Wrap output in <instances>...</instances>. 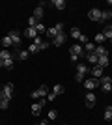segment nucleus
Wrapping results in <instances>:
<instances>
[{"mask_svg": "<svg viewBox=\"0 0 112 125\" xmlns=\"http://www.w3.org/2000/svg\"><path fill=\"white\" fill-rule=\"evenodd\" d=\"M86 51H88V52H93V51H95V45H93V43H86Z\"/></svg>", "mask_w": 112, "mask_h": 125, "instance_id": "obj_35", "label": "nucleus"}, {"mask_svg": "<svg viewBox=\"0 0 112 125\" xmlns=\"http://www.w3.org/2000/svg\"><path fill=\"white\" fill-rule=\"evenodd\" d=\"M45 95H49L47 86H41V88H37L36 92H32V97H34V99H43Z\"/></svg>", "mask_w": 112, "mask_h": 125, "instance_id": "obj_4", "label": "nucleus"}, {"mask_svg": "<svg viewBox=\"0 0 112 125\" xmlns=\"http://www.w3.org/2000/svg\"><path fill=\"white\" fill-rule=\"evenodd\" d=\"M37 125H43V123H37Z\"/></svg>", "mask_w": 112, "mask_h": 125, "instance_id": "obj_43", "label": "nucleus"}, {"mask_svg": "<svg viewBox=\"0 0 112 125\" xmlns=\"http://www.w3.org/2000/svg\"><path fill=\"white\" fill-rule=\"evenodd\" d=\"M88 19H90V21L99 22V21H101V10H97V8L90 10V11H88Z\"/></svg>", "mask_w": 112, "mask_h": 125, "instance_id": "obj_6", "label": "nucleus"}, {"mask_svg": "<svg viewBox=\"0 0 112 125\" xmlns=\"http://www.w3.org/2000/svg\"><path fill=\"white\" fill-rule=\"evenodd\" d=\"M77 73H80V75H84V77H86V73H88V67H86L84 63H79V65H77Z\"/></svg>", "mask_w": 112, "mask_h": 125, "instance_id": "obj_20", "label": "nucleus"}, {"mask_svg": "<svg viewBox=\"0 0 112 125\" xmlns=\"http://www.w3.org/2000/svg\"><path fill=\"white\" fill-rule=\"evenodd\" d=\"M80 36H82V34H80L79 28H71V37H75V39H80Z\"/></svg>", "mask_w": 112, "mask_h": 125, "instance_id": "obj_25", "label": "nucleus"}, {"mask_svg": "<svg viewBox=\"0 0 112 125\" xmlns=\"http://www.w3.org/2000/svg\"><path fill=\"white\" fill-rule=\"evenodd\" d=\"M79 41H80V43H88V37H86V36H80Z\"/></svg>", "mask_w": 112, "mask_h": 125, "instance_id": "obj_38", "label": "nucleus"}, {"mask_svg": "<svg viewBox=\"0 0 112 125\" xmlns=\"http://www.w3.org/2000/svg\"><path fill=\"white\" fill-rule=\"evenodd\" d=\"M28 56H30V52H28V49H26V51H21V52H19V60H26Z\"/></svg>", "mask_w": 112, "mask_h": 125, "instance_id": "obj_30", "label": "nucleus"}, {"mask_svg": "<svg viewBox=\"0 0 112 125\" xmlns=\"http://www.w3.org/2000/svg\"><path fill=\"white\" fill-rule=\"evenodd\" d=\"M28 52H30V54H36V52H39V47H37L36 43H32V45L28 47Z\"/></svg>", "mask_w": 112, "mask_h": 125, "instance_id": "obj_29", "label": "nucleus"}, {"mask_svg": "<svg viewBox=\"0 0 112 125\" xmlns=\"http://www.w3.org/2000/svg\"><path fill=\"white\" fill-rule=\"evenodd\" d=\"M8 36H10V39H11V43H13V47H21V34H19V32L17 30H11L10 34H8Z\"/></svg>", "mask_w": 112, "mask_h": 125, "instance_id": "obj_2", "label": "nucleus"}, {"mask_svg": "<svg viewBox=\"0 0 112 125\" xmlns=\"http://www.w3.org/2000/svg\"><path fill=\"white\" fill-rule=\"evenodd\" d=\"M105 39H107V37H105V34H103V32L95 36V43H97V45H103V41H105Z\"/></svg>", "mask_w": 112, "mask_h": 125, "instance_id": "obj_26", "label": "nucleus"}, {"mask_svg": "<svg viewBox=\"0 0 112 125\" xmlns=\"http://www.w3.org/2000/svg\"><path fill=\"white\" fill-rule=\"evenodd\" d=\"M8 106H10V99H2V101H0V108H8Z\"/></svg>", "mask_w": 112, "mask_h": 125, "instance_id": "obj_31", "label": "nucleus"}, {"mask_svg": "<svg viewBox=\"0 0 112 125\" xmlns=\"http://www.w3.org/2000/svg\"><path fill=\"white\" fill-rule=\"evenodd\" d=\"M97 65H99V67H107V65H108V56H99Z\"/></svg>", "mask_w": 112, "mask_h": 125, "instance_id": "obj_13", "label": "nucleus"}, {"mask_svg": "<svg viewBox=\"0 0 112 125\" xmlns=\"http://www.w3.org/2000/svg\"><path fill=\"white\" fill-rule=\"evenodd\" d=\"M62 32H64V24H62V22H58L56 26H52V28H49V30H47V34H49L51 37H56L58 34H62Z\"/></svg>", "mask_w": 112, "mask_h": 125, "instance_id": "obj_3", "label": "nucleus"}, {"mask_svg": "<svg viewBox=\"0 0 112 125\" xmlns=\"http://www.w3.org/2000/svg\"><path fill=\"white\" fill-rule=\"evenodd\" d=\"M37 22H39V21H37V19H36V17H30V19H28V28H36V26H37Z\"/></svg>", "mask_w": 112, "mask_h": 125, "instance_id": "obj_24", "label": "nucleus"}, {"mask_svg": "<svg viewBox=\"0 0 112 125\" xmlns=\"http://www.w3.org/2000/svg\"><path fill=\"white\" fill-rule=\"evenodd\" d=\"M108 110H110V112H112V104H110V106H108Z\"/></svg>", "mask_w": 112, "mask_h": 125, "instance_id": "obj_42", "label": "nucleus"}, {"mask_svg": "<svg viewBox=\"0 0 112 125\" xmlns=\"http://www.w3.org/2000/svg\"><path fill=\"white\" fill-rule=\"evenodd\" d=\"M112 17V11L110 10H105V11H101V21H108Z\"/></svg>", "mask_w": 112, "mask_h": 125, "instance_id": "obj_22", "label": "nucleus"}, {"mask_svg": "<svg viewBox=\"0 0 112 125\" xmlns=\"http://www.w3.org/2000/svg\"><path fill=\"white\" fill-rule=\"evenodd\" d=\"M26 37L36 39V37H37V30H36V28H26Z\"/></svg>", "mask_w": 112, "mask_h": 125, "instance_id": "obj_14", "label": "nucleus"}, {"mask_svg": "<svg viewBox=\"0 0 112 125\" xmlns=\"http://www.w3.org/2000/svg\"><path fill=\"white\" fill-rule=\"evenodd\" d=\"M45 103H47V99H45V97H43V99H39V104H41V108L45 106Z\"/></svg>", "mask_w": 112, "mask_h": 125, "instance_id": "obj_39", "label": "nucleus"}, {"mask_svg": "<svg viewBox=\"0 0 112 125\" xmlns=\"http://www.w3.org/2000/svg\"><path fill=\"white\" fill-rule=\"evenodd\" d=\"M34 17H36L37 21H39V19L43 17V8H41V6H37L36 10H34Z\"/></svg>", "mask_w": 112, "mask_h": 125, "instance_id": "obj_21", "label": "nucleus"}, {"mask_svg": "<svg viewBox=\"0 0 112 125\" xmlns=\"http://www.w3.org/2000/svg\"><path fill=\"white\" fill-rule=\"evenodd\" d=\"M34 43H36V45H37V47H41V43H43V41H41V37H39V36H37V37H36V39H34Z\"/></svg>", "mask_w": 112, "mask_h": 125, "instance_id": "obj_37", "label": "nucleus"}, {"mask_svg": "<svg viewBox=\"0 0 112 125\" xmlns=\"http://www.w3.org/2000/svg\"><path fill=\"white\" fill-rule=\"evenodd\" d=\"M103 118H105V120H107V121H112V112H110V110H105V116H103Z\"/></svg>", "mask_w": 112, "mask_h": 125, "instance_id": "obj_32", "label": "nucleus"}, {"mask_svg": "<svg viewBox=\"0 0 112 125\" xmlns=\"http://www.w3.org/2000/svg\"><path fill=\"white\" fill-rule=\"evenodd\" d=\"M41 123H43V125H49V123H47V121H41Z\"/></svg>", "mask_w": 112, "mask_h": 125, "instance_id": "obj_41", "label": "nucleus"}, {"mask_svg": "<svg viewBox=\"0 0 112 125\" xmlns=\"http://www.w3.org/2000/svg\"><path fill=\"white\" fill-rule=\"evenodd\" d=\"M52 6L56 8V10H64V8H65L67 4H65L64 0H52Z\"/></svg>", "mask_w": 112, "mask_h": 125, "instance_id": "obj_15", "label": "nucleus"}, {"mask_svg": "<svg viewBox=\"0 0 112 125\" xmlns=\"http://www.w3.org/2000/svg\"><path fill=\"white\" fill-rule=\"evenodd\" d=\"M84 86H86L88 92H93L99 86V78H88V80H84Z\"/></svg>", "mask_w": 112, "mask_h": 125, "instance_id": "obj_5", "label": "nucleus"}, {"mask_svg": "<svg viewBox=\"0 0 112 125\" xmlns=\"http://www.w3.org/2000/svg\"><path fill=\"white\" fill-rule=\"evenodd\" d=\"M32 114L34 116H39V114H41V104H39V103H34L32 104Z\"/></svg>", "mask_w": 112, "mask_h": 125, "instance_id": "obj_18", "label": "nucleus"}, {"mask_svg": "<svg viewBox=\"0 0 112 125\" xmlns=\"http://www.w3.org/2000/svg\"><path fill=\"white\" fill-rule=\"evenodd\" d=\"M110 43H112V37H110Z\"/></svg>", "mask_w": 112, "mask_h": 125, "instance_id": "obj_44", "label": "nucleus"}, {"mask_svg": "<svg viewBox=\"0 0 112 125\" xmlns=\"http://www.w3.org/2000/svg\"><path fill=\"white\" fill-rule=\"evenodd\" d=\"M103 34H105V37H107V39H110V37H112V26L107 24V26H105V30H103Z\"/></svg>", "mask_w": 112, "mask_h": 125, "instance_id": "obj_23", "label": "nucleus"}, {"mask_svg": "<svg viewBox=\"0 0 112 125\" xmlns=\"http://www.w3.org/2000/svg\"><path fill=\"white\" fill-rule=\"evenodd\" d=\"M92 75H93V78H101V77H103V67L95 65V67L92 69Z\"/></svg>", "mask_w": 112, "mask_h": 125, "instance_id": "obj_12", "label": "nucleus"}, {"mask_svg": "<svg viewBox=\"0 0 112 125\" xmlns=\"http://www.w3.org/2000/svg\"><path fill=\"white\" fill-rule=\"evenodd\" d=\"M93 52H95L97 56H108V51H107L105 47H103V45H97V47H95V51H93Z\"/></svg>", "mask_w": 112, "mask_h": 125, "instance_id": "obj_11", "label": "nucleus"}, {"mask_svg": "<svg viewBox=\"0 0 112 125\" xmlns=\"http://www.w3.org/2000/svg\"><path fill=\"white\" fill-rule=\"evenodd\" d=\"M86 106H88V108H93V106H95V94H93V92L86 94Z\"/></svg>", "mask_w": 112, "mask_h": 125, "instance_id": "obj_9", "label": "nucleus"}, {"mask_svg": "<svg viewBox=\"0 0 112 125\" xmlns=\"http://www.w3.org/2000/svg\"><path fill=\"white\" fill-rule=\"evenodd\" d=\"M0 67H4V60H0Z\"/></svg>", "mask_w": 112, "mask_h": 125, "instance_id": "obj_40", "label": "nucleus"}, {"mask_svg": "<svg viewBox=\"0 0 112 125\" xmlns=\"http://www.w3.org/2000/svg\"><path fill=\"white\" fill-rule=\"evenodd\" d=\"M56 116H58L56 110H49V120H56Z\"/></svg>", "mask_w": 112, "mask_h": 125, "instance_id": "obj_34", "label": "nucleus"}, {"mask_svg": "<svg viewBox=\"0 0 112 125\" xmlns=\"http://www.w3.org/2000/svg\"><path fill=\"white\" fill-rule=\"evenodd\" d=\"M110 90H112V88H110Z\"/></svg>", "mask_w": 112, "mask_h": 125, "instance_id": "obj_45", "label": "nucleus"}, {"mask_svg": "<svg viewBox=\"0 0 112 125\" xmlns=\"http://www.w3.org/2000/svg\"><path fill=\"white\" fill-rule=\"evenodd\" d=\"M64 86H62V84H54V88H52V94L54 95H60V94H64Z\"/></svg>", "mask_w": 112, "mask_h": 125, "instance_id": "obj_16", "label": "nucleus"}, {"mask_svg": "<svg viewBox=\"0 0 112 125\" xmlns=\"http://www.w3.org/2000/svg\"><path fill=\"white\" fill-rule=\"evenodd\" d=\"M8 58H11L10 51H0V60H8Z\"/></svg>", "mask_w": 112, "mask_h": 125, "instance_id": "obj_28", "label": "nucleus"}, {"mask_svg": "<svg viewBox=\"0 0 112 125\" xmlns=\"http://www.w3.org/2000/svg\"><path fill=\"white\" fill-rule=\"evenodd\" d=\"M69 51H71V54H73V56H79V58L84 54V51H82V45H73Z\"/></svg>", "mask_w": 112, "mask_h": 125, "instance_id": "obj_10", "label": "nucleus"}, {"mask_svg": "<svg viewBox=\"0 0 112 125\" xmlns=\"http://www.w3.org/2000/svg\"><path fill=\"white\" fill-rule=\"evenodd\" d=\"M36 30H37V34H43V32H47V30H45V26H43L41 22H37V26H36Z\"/></svg>", "mask_w": 112, "mask_h": 125, "instance_id": "obj_33", "label": "nucleus"}, {"mask_svg": "<svg viewBox=\"0 0 112 125\" xmlns=\"http://www.w3.org/2000/svg\"><path fill=\"white\" fill-rule=\"evenodd\" d=\"M99 86L103 88V92H110V88H112V78L103 75V77L99 78Z\"/></svg>", "mask_w": 112, "mask_h": 125, "instance_id": "obj_1", "label": "nucleus"}, {"mask_svg": "<svg viewBox=\"0 0 112 125\" xmlns=\"http://www.w3.org/2000/svg\"><path fill=\"white\" fill-rule=\"evenodd\" d=\"M75 80H79V82H84V75L77 73V75H75Z\"/></svg>", "mask_w": 112, "mask_h": 125, "instance_id": "obj_36", "label": "nucleus"}, {"mask_svg": "<svg viewBox=\"0 0 112 125\" xmlns=\"http://www.w3.org/2000/svg\"><path fill=\"white\" fill-rule=\"evenodd\" d=\"M2 47L4 49H8V47H11V45H13V43H11V39H10V36H6V37H2Z\"/></svg>", "mask_w": 112, "mask_h": 125, "instance_id": "obj_19", "label": "nucleus"}, {"mask_svg": "<svg viewBox=\"0 0 112 125\" xmlns=\"http://www.w3.org/2000/svg\"><path fill=\"white\" fill-rule=\"evenodd\" d=\"M65 39H67V36H65L64 32H62V34H58L56 37H52V45L60 47V45H64V43H65Z\"/></svg>", "mask_w": 112, "mask_h": 125, "instance_id": "obj_8", "label": "nucleus"}, {"mask_svg": "<svg viewBox=\"0 0 112 125\" xmlns=\"http://www.w3.org/2000/svg\"><path fill=\"white\" fill-rule=\"evenodd\" d=\"M97 60H99V56H97L95 52H88V62L90 63H95L97 65Z\"/></svg>", "mask_w": 112, "mask_h": 125, "instance_id": "obj_17", "label": "nucleus"}, {"mask_svg": "<svg viewBox=\"0 0 112 125\" xmlns=\"http://www.w3.org/2000/svg\"><path fill=\"white\" fill-rule=\"evenodd\" d=\"M4 67L6 69H13V56L8 58V60H4Z\"/></svg>", "mask_w": 112, "mask_h": 125, "instance_id": "obj_27", "label": "nucleus"}, {"mask_svg": "<svg viewBox=\"0 0 112 125\" xmlns=\"http://www.w3.org/2000/svg\"><path fill=\"white\" fill-rule=\"evenodd\" d=\"M2 94H4V97H8V99H11V95H13V92H15V88H13V84L11 82H8V84H4V88L0 90Z\"/></svg>", "mask_w": 112, "mask_h": 125, "instance_id": "obj_7", "label": "nucleus"}]
</instances>
